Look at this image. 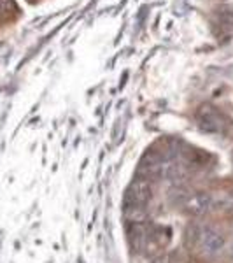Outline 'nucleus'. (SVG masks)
Returning <instances> with one entry per match:
<instances>
[{
  "mask_svg": "<svg viewBox=\"0 0 233 263\" xmlns=\"http://www.w3.org/2000/svg\"><path fill=\"white\" fill-rule=\"evenodd\" d=\"M231 160H233V153H231Z\"/></svg>",
  "mask_w": 233,
  "mask_h": 263,
  "instance_id": "0eeeda50",
  "label": "nucleus"
},
{
  "mask_svg": "<svg viewBox=\"0 0 233 263\" xmlns=\"http://www.w3.org/2000/svg\"><path fill=\"white\" fill-rule=\"evenodd\" d=\"M198 244H200L202 253L205 254H218L224 248V237L216 230L205 228L203 232L198 233Z\"/></svg>",
  "mask_w": 233,
  "mask_h": 263,
  "instance_id": "f03ea898",
  "label": "nucleus"
},
{
  "mask_svg": "<svg viewBox=\"0 0 233 263\" xmlns=\"http://www.w3.org/2000/svg\"><path fill=\"white\" fill-rule=\"evenodd\" d=\"M154 263H167V261H165V260H163V258H158V260H156Z\"/></svg>",
  "mask_w": 233,
  "mask_h": 263,
  "instance_id": "423d86ee",
  "label": "nucleus"
},
{
  "mask_svg": "<svg viewBox=\"0 0 233 263\" xmlns=\"http://www.w3.org/2000/svg\"><path fill=\"white\" fill-rule=\"evenodd\" d=\"M212 205V198H210L209 193H195L191 197L186 198L184 202V209L186 213L193 214V216H202L205 214L207 211Z\"/></svg>",
  "mask_w": 233,
  "mask_h": 263,
  "instance_id": "7ed1b4c3",
  "label": "nucleus"
},
{
  "mask_svg": "<svg viewBox=\"0 0 233 263\" xmlns=\"http://www.w3.org/2000/svg\"><path fill=\"white\" fill-rule=\"evenodd\" d=\"M146 209L144 205H130V207H125V218L128 219L130 223H142L146 219Z\"/></svg>",
  "mask_w": 233,
  "mask_h": 263,
  "instance_id": "39448f33",
  "label": "nucleus"
},
{
  "mask_svg": "<svg viewBox=\"0 0 233 263\" xmlns=\"http://www.w3.org/2000/svg\"><path fill=\"white\" fill-rule=\"evenodd\" d=\"M200 120H202V126L207 132H221L224 126L223 116L216 112L212 107H203L200 111Z\"/></svg>",
  "mask_w": 233,
  "mask_h": 263,
  "instance_id": "20e7f679",
  "label": "nucleus"
},
{
  "mask_svg": "<svg viewBox=\"0 0 233 263\" xmlns=\"http://www.w3.org/2000/svg\"><path fill=\"white\" fill-rule=\"evenodd\" d=\"M151 198V184L147 179H135L128 188L125 198V207L130 205H146V202Z\"/></svg>",
  "mask_w": 233,
  "mask_h": 263,
  "instance_id": "f257e3e1",
  "label": "nucleus"
}]
</instances>
